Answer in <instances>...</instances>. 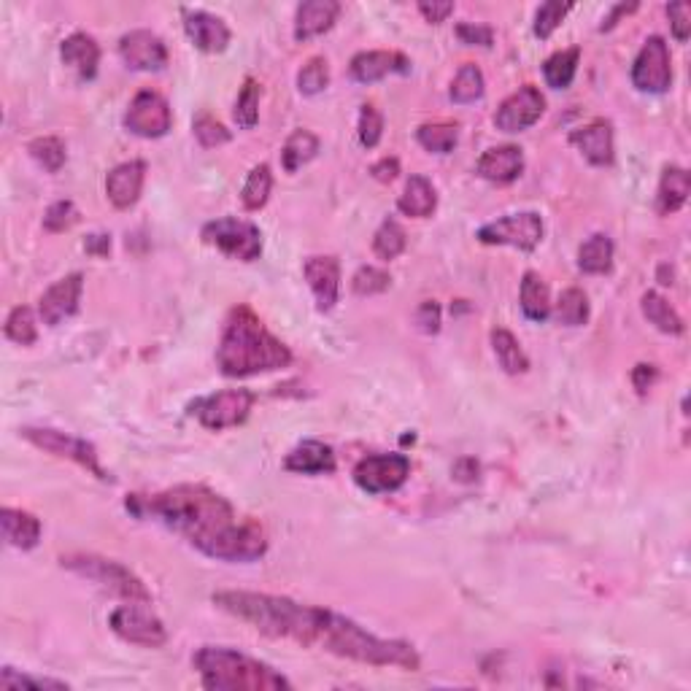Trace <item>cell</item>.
Segmentation results:
<instances>
[{
  "label": "cell",
  "mask_w": 691,
  "mask_h": 691,
  "mask_svg": "<svg viewBox=\"0 0 691 691\" xmlns=\"http://www.w3.org/2000/svg\"><path fill=\"white\" fill-rule=\"evenodd\" d=\"M389 287H392V276H389L384 268H376V265H362V268L354 273V279H351V289H354L359 297L381 295V292H386Z\"/></svg>",
  "instance_id": "cell-45"
},
{
  "label": "cell",
  "mask_w": 691,
  "mask_h": 691,
  "mask_svg": "<svg viewBox=\"0 0 691 691\" xmlns=\"http://www.w3.org/2000/svg\"><path fill=\"white\" fill-rule=\"evenodd\" d=\"M6 338L19 346H33L38 338L36 316H33V308L17 306L6 319Z\"/></svg>",
  "instance_id": "cell-43"
},
{
  "label": "cell",
  "mask_w": 691,
  "mask_h": 691,
  "mask_svg": "<svg viewBox=\"0 0 691 691\" xmlns=\"http://www.w3.org/2000/svg\"><path fill=\"white\" fill-rule=\"evenodd\" d=\"M554 316L559 324L565 327H581L589 322V297L584 289L570 287L559 295L557 306H554Z\"/></svg>",
  "instance_id": "cell-39"
},
{
  "label": "cell",
  "mask_w": 691,
  "mask_h": 691,
  "mask_svg": "<svg viewBox=\"0 0 691 691\" xmlns=\"http://www.w3.org/2000/svg\"><path fill=\"white\" fill-rule=\"evenodd\" d=\"M254 392L249 389H222L208 397H198L189 405V413L198 419L206 430H230L249 419L254 405Z\"/></svg>",
  "instance_id": "cell-8"
},
{
  "label": "cell",
  "mask_w": 691,
  "mask_h": 691,
  "mask_svg": "<svg viewBox=\"0 0 691 691\" xmlns=\"http://www.w3.org/2000/svg\"><path fill=\"white\" fill-rule=\"evenodd\" d=\"M405 246H408V235H405L403 225L397 222L395 216H386L381 227L376 230V235H373V252H376V257H381V260H397L405 252Z\"/></svg>",
  "instance_id": "cell-37"
},
{
  "label": "cell",
  "mask_w": 691,
  "mask_h": 691,
  "mask_svg": "<svg viewBox=\"0 0 691 691\" xmlns=\"http://www.w3.org/2000/svg\"><path fill=\"white\" fill-rule=\"evenodd\" d=\"M0 524H3V538L9 540L14 548L30 551L41 540V521L33 513L19 511V508H3Z\"/></svg>",
  "instance_id": "cell-28"
},
{
  "label": "cell",
  "mask_w": 691,
  "mask_h": 691,
  "mask_svg": "<svg viewBox=\"0 0 691 691\" xmlns=\"http://www.w3.org/2000/svg\"><path fill=\"white\" fill-rule=\"evenodd\" d=\"M419 11H422V17L427 19V22H432V25H440V22H446V19L454 14V3H419Z\"/></svg>",
  "instance_id": "cell-55"
},
{
  "label": "cell",
  "mask_w": 691,
  "mask_h": 691,
  "mask_svg": "<svg viewBox=\"0 0 691 691\" xmlns=\"http://www.w3.org/2000/svg\"><path fill=\"white\" fill-rule=\"evenodd\" d=\"M397 208L403 211L405 216H413V219H427V216L435 214L438 208V192L432 187V181L427 176H411L405 181V189L400 200H397Z\"/></svg>",
  "instance_id": "cell-29"
},
{
  "label": "cell",
  "mask_w": 691,
  "mask_h": 691,
  "mask_svg": "<svg viewBox=\"0 0 691 691\" xmlns=\"http://www.w3.org/2000/svg\"><path fill=\"white\" fill-rule=\"evenodd\" d=\"M543 111H546L543 92L532 84H524L500 103L497 114H494V125L503 133H524L543 117Z\"/></svg>",
  "instance_id": "cell-15"
},
{
  "label": "cell",
  "mask_w": 691,
  "mask_h": 691,
  "mask_svg": "<svg viewBox=\"0 0 691 691\" xmlns=\"http://www.w3.org/2000/svg\"><path fill=\"white\" fill-rule=\"evenodd\" d=\"M3 689H68V683L52 681V678H33V675H19L14 667H3L0 673Z\"/></svg>",
  "instance_id": "cell-50"
},
{
  "label": "cell",
  "mask_w": 691,
  "mask_h": 691,
  "mask_svg": "<svg viewBox=\"0 0 691 691\" xmlns=\"http://www.w3.org/2000/svg\"><path fill=\"white\" fill-rule=\"evenodd\" d=\"M316 154H319V138L311 130H295L281 149V165L287 173H295L314 160Z\"/></svg>",
  "instance_id": "cell-34"
},
{
  "label": "cell",
  "mask_w": 691,
  "mask_h": 691,
  "mask_svg": "<svg viewBox=\"0 0 691 691\" xmlns=\"http://www.w3.org/2000/svg\"><path fill=\"white\" fill-rule=\"evenodd\" d=\"M492 349L494 357H497V362H500V368H503L505 373L519 376V373H527V370H530V357L524 354L521 343L516 341V335L503 330V327L492 330Z\"/></svg>",
  "instance_id": "cell-32"
},
{
  "label": "cell",
  "mask_w": 691,
  "mask_h": 691,
  "mask_svg": "<svg viewBox=\"0 0 691 691\" xmlns=\"http://www.w3.org/2000/svg\"><path fill=\"white\" fill-rule=\"evenodd\" d=\"M578 60H581V49L578 46L551 54L546 63H543V76H546L548 87L567 90L573 84L575 73H578Z\"/></svg>",
  "instance_id": "cell-35"
},
{
  "label": "cell",
  "mask_w": 691,
  "mask_h": 691,
  "mask_svg": "<svg viewBox=\"0 0 691 691\" xmlns=\"http://www.w3.org/2000/svg\"><path fill=\"white\" fill-rule=\"evenodd\" d=\"M454 476H457L459 481H476L478 478L476 459H459L457 465H454Z\"/></svg>",
  "instance_id": "cell-59"
},
{
  "label": "cell",
  "mask_w": 691,
  "mask_h": 691,
  "mask_svg": "<svg viewBox=\"0 0 691 691\" xmlns=\"http://www.w3.org/2000/svg\"><path fill=\"white\" fill-rule=\"evenodd\" d=\"M667 17H670V27H673V36L678 38V41H689V33H691V6L689 3H683V0H678V3H670L667 6Z\"/></svg>",
  "instance_id": "cell-51"
},
{
  "label": "cell",
  "mask_w": 691,
  "mask_h": 691,
  "mask_svg": "<svg viewBox=\"0 0 691 691\" xmlns=\"http://www.w3.org/2000/svg\"><path fill=\"white\" fill-rule=\"evenodd\" d=\"M60 565L81 575V578H87L92 584H98L100 589L117 594L122 600L152 602V594H149L144 581L117 559L98 557V554H68V557H60Z\"/></svg>",
  "instance_id": "cell-6"
},
{
  "label": "cell",
  "mask_w": 691,
  "mask_h": 691,
  "mask_svg": "<svg viewBox=\"0 0 691 691\" xmlns=\"http://www.w3.org/2000/svg\"><path fill=\"white\" fill-rule=\"evenodd\" d=\"M476 238L486 246H513L521 252H532L543 241V219L535 211L508 214L494 219L489 225L478 227Z\"/></svg>",
  "instance_id": "cell-9"
},
{
  "label": "cell",
  "mask_w": 691,
  "mask_h": 691,
  "mask_svg": "<svg viewBox=\"0 0 691 691\" xmlns=\"http://www.w3.org/2000/svg\"><path fill=\"white\" fill-rule=\"evenodd\" d=\"M81 292H84V276L81 273H71L65 279L54 281L38 300V314H41L44 324L57 327L65 319H71L79 311Z\"/></svg>",
  "instance_id": "cell-17"
},
{
  "label": "cell",
  "mask_w": 691,
  "mask_h": 691,
  "mask_svg": "<svg viewBox=\"0 0 691 691\" xmlns=\"http://www.w3.org/2000/svg\"><path fill=\"white\" fill-rule=\"evenodd\" d=\"M632 84L640 92H651V95H662L670 90L673 84V60H670V49L662 36L646 38V44L632 63Z\"/></svg>",
  "instance_id": "cell-12"
},
{
  "label": "cell",
  "mask_w": 691,
  "mask_h": 691,
  "mask_svg": "<svg viewBox=\"0 0 691 691\" xmlns=\"http://www.w3.org/2000/svg\"><path fill=\"white\" fill-rule=\"evenodd\" d=\"M570 3H559V0H548V3H543L538 9V14H535V36L538 38H551L554 36V30H557L559 25H562V19L570 14Z\"/></svg>",
  "instance_id": "cell-46"
},
{
  "label": "cell",
  "mask_w": 691,
  "mask_h": 691,
  "mask_svg": "<svg viewBox=\"0 0 691 691\" xmlns=\"http://www.w3.org/2000/svg\"><path fill=\"white\" fill-rule=\"evenodd\" d=\"M22 438L30 440L36 449L49 451V454H54V457L79 462L81 467H87L92 476L100 478V481H111V476H108L106 470H103V465H100L95 446L87 443L84 438H73V435H68V432L49 430V427H25V430H22Z\"/></svg>",
  "instance_id": "cell-10"
},
{
  "label": "cell",
  "mask_w": 691,
  "mask_h": 691,
  "mask_svg": "<svg viewBox=\"0 0 691 691\" xmlns=\"http://www.w3.org/2000/svg\"><path fill=\"white\" fill-rule=\"evenodd\" d=\"M108 627L114 629L122 640L133 643V646L160 648L168 640L165 624L154 613L135 605V602L119 605L117 611L108 616Z\"/></svg>",
  "instance_id": "cell-13"
},
{
  "label": "cell",
  "mask_w": 691,
  "mask_h": 691,
  "mask_svg": "<svg viewBox=\"0 0 691 691\" xmlns=\"http://www.w3.org/2000/svg\"><path fill=\"white\" fill-rule=\"evenodd\" d=\"M289 473H303V476H330L335 473V451L322 440H303L300 446L289 451L284 459Z\"/></svg>",
  "instance_id": "cell-24"
},
{
  "label": "cell",
  "mask_w": 691,
  "mask_h": 691,
  "mask_svg": "<svg viewBox=\"0 0 691 691\" xmlns=\"http://www.w3.org/2000/svg\"><path fill=\"white\" fill-rule=\"evenodd\" d=\"M411 476V459L405 454H370L354 467V484L368 494L397 492Z\"/></svg>",
  "instance_id": "cell-11"
},
{
  "label": "cell",
  "mask_w": 691,
  "mask_h": 691,
  "mask_svg": "<svg viewBox=\"0 0 691 691\" xmlns=\"http://www.w3.org/2000/svg\"><path fill=\"white\" fill-rule=\"evenodd\" d=\"M84 249L90 254H95V257H108V252H111V235H90V238L84 241Z\"/></svg>",
  "instance_id": "cell-58"
},
{
  "label": "cell",
  "mask_w": 691,
  "mask_h": 691,
  "mask_svg": "<svg viewBox=\"0 0 691 691\" xmlns=\"http://www.w3.org/2000/svg\"><path fill=\"white\" fill-rule=\"evenodd\" d=\"M640 308H643V316H646L648 322L654 324L659 333L681 335L683 330H686L681 314H678V311L667 303L665 297L659 295V292H646L643 300H640Z\"/></svg>",
  "instance_id": "cell-31"
},
{
  "label": "cell",
  "mask_w": 691,
  "mask_h": 691,
  "mask_svg": "<svg viewBox=\"0 0 691 691\" xmlns=\"http://www.w3.org/2000/svg\"><path fill=\"white\" fill-rule=\"evenodd\" d=\"M689 192V171L681 168V165H667L662 171V179H659V189H656V211L662 216L681 211L686 206V200H689Z\"/></svg>",
  "instance_id": "cell-27"
},
{
  "label": "cell",
  "mask_w": 691,
  "mask_h": 691,
  "mask_svg": "<svg viewBox=\"0 0 691 691\" xmlns=\"http://www.w3.org/2000/svg\"><path fill=\"white\" fill-rule=\"evenodd\" d=\"M125 508L138 519H154L219 562H257L268 551V535L238 513L222 494L203 484H181L157 494H130Z\"/></svg>",
  "instance_id": "cell-1"
},
{
  "label": "cell",
  "mask_w": 691,
  "mask_h": 691,
  "mask_svg": "<svg viewBox=\"0 0 691 691\" xmlns=\"http://www.w3.org/2000/svg\"><path fill=\"white\" fill-rule=\"evenodd\" d=\"M351 79L359 84H376V81L386 79L389 73H408L411 71V60L400 52H359L351 57Z\"/></svg>",
  "instance_id": "cell-20"
},
{
  "label": "cell",
  "mask_w": 691,
  "mask_h": 691,
  "mask_svg": "<svg viewBox=\"0 0 691 691\" xmlns=\"http://www.w3.org/2000/svg\"><path fill=\"white\" fill-rule=\"evenodd\" d=\"M119 54L133 71H162L168 65V46L152 30H130L119 38Z\"/></svg>",
  "instance_id": "cell-16"
},
{
  "label": "cell",
  "mask_w": 691,
  "mask_h": 691,
  "mask_svg": "<svg viewBox=\"0 0 691 691\" xmlns=\"http://www.w3.org/2000/svg\"><path fill=\"white\" fill-rule=\"evenodd\" d=\"M338 14H341L338 0H306V3H300L295 14V38L297 41H311V38L322 36L335 25Z\"/></svg>",
  "instance_id": "cell-25"
},
{
  "label": "cell",
  "mask_w": 691,
  "mask_h": 691,
  "mask_svg": "<svg viewBox=\"0 0 691 691\" xmlns=\"http://www.w3.org/2000/svg\"><path fill=\"white\" fill-rule=\"evenodd\" d=\"M656 378H659V370H656L654 365L640 362V365L632 368V386L638 389V395H648V392H651V386L656 384Z\"/></svg>",
  "instance_id": "cell-54"
},
{
  "label": "cell",
  "mask_w": 691,
  "mask_h": 691,
  "mask_svg": "<svg viewBox=\"0 0 691 691\" xmlns=\"http://www.w3.org/2000/svg\"><path fill=\"white\" fill-rule=\"evenodd\" d=\"M216 365L230 378L257 376L292 365V351L281 343L249 306L230 311L222 341L216 346Z\"/></svg>",
  "instance_id": "cell-3"
},
{
  "label": "cell",
  "mask_w": 691,
  "mask_h": 691,
  "mask_svg": "<svg viewBox=\"0 0 691 691\" xmlns=\"http://www.w3.org/2000/svg\"><path fill=\"white\" fill-rule=\"evenodd\" d=\"M578 268L584 273H608L613 268V241L605 233H594L578 249Z\"/></svg>",
  "instance_id": "cell-33"
},
{
  "label": "cell",
  "mask_w": 691,
  "mask_h": 691,
  "mask_svg": "<svg viewBox=\"0 0 691 691\" xmlns=\"http://www.w3.org/2000/svg\"><path fill=\"white\" fill-rule=\"evenodd\" d=\"M270 189H273V173H270L268 162H260L254 165L249 176H246V184L241 189V200L246 211H260L270 198Z\"/></svg>",
  "instance_id": "cell-36"
},
{
  "label": "cell",
  "mask_w": 691,
  "mask_h": 691,
  "mask_svg": "<svg viewBox=\"0 0 691 691\" xmlns=\"http://www.w3.org/2000/svg\"><path fill=\"white\" fill-rule=\"evenodd\" d=\"M79 222V208L73 206L71 200H57L46 208L44 214V230L49 233H65Z\"/></svg>",
  "instance_id": "cell-49"
},
{
  "label": "cell",
  "mask_w": 691,
  "mask_h": 691,
  "mask_svg": "<svg viewBox=\"0 0 691 691\" xmlns=\"http://www.w3.org/2000/svg\"><path fill=\"white\" fill-rule=\"evenodd\" d=\"M330 84V65L324 57H311L297 73V90L303 95H319Z\"/></svg>",
  "instance_id": "cell-44"
},
{
  "label": "cell",
  "mask_w": 691,
  "mask_h": 691,
  "mask_svg": "<svg viewBox=\"0 0 691 691\" xmlns=\"http://www.w3.org/2000/svg\"><path fill=\"white\" fill-rule=\"evenodd\" d=\"M570 144L584 154L592 165H611L613 162V125L608 119H594L589 125L570 133Z\"/></svg>",
  "instance_id": "cell-22"
},
{
  "label": "cell",
  "mask_w": 691,
  "mask_h": 691,
  "mask_svg": "<svg viewBox=\"0 0 691 691\" xmlns=\"http://www.w3.org/2000/svg\"><path fill=\"white\" fill-rule=\"evenodd\" d=\"M419 144L432 154H449L459 141L457 122H427L416 130Z\"/></svg>",
  "instance_id": "cell-38"
},
{
  "label": "cell",
  "mask_w": 691,
  "mask_h": 691,
  "mask_svg": "<svg viewBox=\"0 0 691 691\" xmlns=\"http://www.w3.org/2000/svg\"><path fill=\"white\" fill-rule=\"evenodd\" d=\"M303 276H306L308 287L316 297V308L327 314L333 311L341 295V262L333 254L324 257H308L303 262Z\"/></svg>",
  "instance_id": "cell-18"
},
{
  "label": "cell",
  "mask_w": 691,
  "mask_h": 691,
  "mask_svg": "<svg viewBox=\"0 0 691 691\" xmlns=\"http://www.w3.org/2000/svg\"><path fill=\"white\" fill-rule=\"evenodd\" d=\"M27 152H30V157L49 173L60 171L65 165V160H68L65 144L60 138H54V135H44V138L30 141V144H27Z\"/></svg>",
  "instance_id": "cell-41"
},
{
  "label": "cell",
  "mask_w": 691,
  "mask_h": 691,
  "mask_svg": "<svg viewBox=\"0 0 691 691\" xmlns=\"http://www.w3.org/2000/svg\"><path fill=\"white\" fill-rule=\"evenodd\" d=\"M484 73H481V68L473 63H465L462 68L457 71V76H454V81H451V100L454 103H476L481 95H484Z\"/></svg>",
  "instance_id": "cell-40"
},
{
  "label": "cell",
  "mask_w": 691,
  "mask_h": 691,
  "mask_svg": "<svg viewBox=\"0 0 691 691\" xmlns=\"http://www.w3.org/2000/svg\"><path fill=\"white\" fill-rule=\"evenodd\" d=\"M370 173H373V179L376 181L389 184V181H395L397 173H400V160H397V157H384V160H378L376 165L370 168Z\"/></svg>",
  "instance_id": "cell-56"
},
{
  "label": "cell",
  "mask_w": 691,
  "mask_h": 691,
  "mask_svg": "<svg viewBox=\"0 0 691 691\" xmlns=\"http://www.w3.org/2000/svg\"><path fill=\"white\" fill-rule=\"evenodd\" d=\"M60 57L65 65H71L79 73L81 81H92L98 76L100 65V46L98 41L87 33H71L60 44Z\"/></svg>",
  "instance_id": "cell-26"
},
{
  "label": "cell",
  "mask_w": 691,
  "mask_h": 691,
  "mask_svg": "<svg viewBox=\"0 0 691 691\" xmlns=\"http://www.w3.org/2000/svg\"><path fill=\"white\" fill-rule=\"evenodd\" d=\"M357 135L359 144L365 146V149H376L378 141H381V135H384V117H381V111L373 103H365L362 111H359Z\"/></svg>",
  "instance_id": "cell-47"
},
{
  "label": "cell",
  "mask_w": 691,
  "mask_h": 691,
  "mask_svg": "<svg viewBox=\"0 0 691 691\" xmlns=\"http://www.w3.org/2000/svg\"><path fill=\"white\" fill-rule=\"evenodd\" d=\"M192 130H195V138L200 141V146H206V149L227 144L233 138V133L219 119L211 117V114H198L195 122H192Z\"/></svg>",
  "instance_id": "cell-48"
},
{
  "label": "cell",
  "mask_w": 691,
  "mask_h": 691,
  "mask_svg": "<svg viewBox=\"0 0 691 691\" xmlns=\"http://www.w3.org/2000/svg\"><path fill=\"white\" fill-rule=\"evenodd\" d=\"M184 30L200 52L219 54L225 52L227 44H230V27H227L225 19L203 9L184 11Z\"/></svg>",
  "instance_id": "cell-19"
},
{
  "label": "cell",
  "mask_w": 691,
  "mask_h": 691,
  "mask_svg": "<svg viewBox=\"0 0 691 691\" xmlns=\"http://www.w3.org/2000/svg\"><path fill=\"white\" fill-rule=\"evenodd\" d=\"M457 38L467 46H492L494 44V30L489 25L462 22V25H457Z\"/></svg>",
  "instance_id": "cell-52"
},
{
  "label": "cell",
  "mask_w": 691,
  "mask_h": 691,
  "mask_svg": "<svg viewBox=\"0 0 691 691\" xmlns=\"http://www.w3.org/2000/svg\"><path fill=\"white\" fill-rule=\"evenodd\" d=\"M146 181V162L130 160L117 165L114 171L106 176V195L117 208H130L138 203L141 192H144Z\"/></svg>",
  "instance_id": "cell-21"
},
{
  "label": "cell",
  "mask_w": 691,
  "mask_h": 691,
  "mask_svg": "<svg viewBox=\"0 0 691 691\" xmlns=\"http://www.w3.org/2000/svg\"><path fill=\"white\" fill-rule=\"evenodd\" d=\"M195 670H198L203 686L211 691H281L292 689V683L273 670L270 665L252 659V656L233 651L225 646H203L195 654Z\"/></svg>",
  "instance_id": "cell-5"
},
{
  "label": "cell",
  "mask_w": 691,
  "mask_h": 691,
  "mask_svg": "<svg viewBox=\"0 0 691 691\" xmlns=\"http://www.w3.org/2000/svg\"><path fill=\"white\" fill-rule=\"evenodd\" d=\"M521 311L532 322H546L551 316V292H548V284L543 281L540 273L535 270H527L524 279H521V292H519Z\"/></svg>",
  "instance_id": "cell-30"
},
{
  "label": "cell",
  "mask_w": 691,
  "mask_h": 691,
  "mask_svg": "<svg viewBox=\"0 0 691 691\" xmlns=\"http://www.w3.org/2000/svg\"><path fill=\"white\" fill-rule=\"evenodd\" d=\"M127 133L138 138H162L173 127V111L160 92L141 90L125 111Z\"/></svg>",
  "instance_id": "cell-14"
},
{
  "label": "cell",
  "mask_w": 691,
  "mask_h": 691,
  "mask_svg": "<svg viewBox=\"0 0 691 691\" xmlns=\"http://www.w3.org/2000/svg\"><path fill=\"white\" fill-rule=\"evenodd\" d=\"M260 84L254 79L243 81L241 92H238V100H235V111L233 117L235 122L243 127V130H252L260 119Z\"/></svg>",
  "instance_id": "cell-42"
},
{
  "label": "cell",
  "mask_w": 691,
  "mask_h": 691,
  "mask_svg": "<svg viewBox=\"0 0 691 691\" xmlns=\"http://www.w3.org/2000/svg\"><path fill=\"white\" fill-rule=\"evenodd\" d=\"M632 11H638V3H619V6H613L611 14L602 19L600 30L602 33H605V30H613V27L619 25V19L627 17V14H632Z\"/></svg>",
  "instance_id": "cell-57"
},
{
  "label": "cell",
  "mask_w": 691,
  "mask_h": 691,
  "mask_svg": "<svg viewBox=\"0 0 691 691\" xmlns=\"http://www.w3.org/2000/svg\"><path fill=\"white\" fill-rule=\"evenodd\" d=\"M416 324L419 330L427 335H435L440 330V306L435 300H424L419 311H416Z\"/></svg>",
  "instance_id": "cell-53"
},
{
  "label": "cell",
  "mask_w": 691,
  "mask_h": 691,
  "mask_svg": "<svg viewBox=\"0 0 691 691\" xmlns=\"http://www.w3.org/2000/svg\"><path fill=\"white\" fill-rule=\"evenodd\" d=\"M214 605L235 619L252 624L257 632L276 640H295L300 646L319 643L327 608H314L303 602L257 592H216Z\"/></svg>",
  "instance_id": "cell-2"
},
{
  "label": "cell",
  "mask_w": 691,
  "mask_h": 691,
  "mask_svg": "<svg viewBox=\"0 0 691 691\" xmlns=\"http://www.w3.org/2000/svg\"><path fill=\"white\" fill-rule=\"evenodd\" d=\"M203 241L214 246L227 257L241 262L260 260L262 254V233L260 227L238 216H222L203 227Z\"/></svg>",
  "instance_id": "cell-7"
},
{
  "label": "cell",
  "mask_w": 691,
  "mask_h": 691,
  "mask_svg": "<svg viewBox=\"0 0 691 691\" xmlns=\"http://www.w3.org/2000/svg\"><path fill=\"white\" fill-rule=\"evenodd\" d=\"M319 646H324L330 654L354 659L362 665L373 667H403V670H419L422 659L416 648L405 640H384L370 635L357 621L346 619L341 613L327 611L319 632Z\"/></svg>",
  "instance_id": "cell-4"
},
{
  "label": "cell",
  "mask_w": 691,
  "mask_h": 691,
  "mask_svg": "<svg viewBox=\"0 0 691 691\" xmlns=\"http://www.w3.org/2000/svg\"><path fill=\"white\" fill-rule=\"evenodd\" d=\"M521 171H524V154H521L519 146L513 144L486 149L476 165L478 176L494 181V184H511V181L519 179Z\"/></svg>",
  "instance_id": "cell-23"
},
{
  "label": "cell",
  "mask_w": 691,
  "mask_h": 691,
  "mask_svg": "<svg viewBox=\"0 0 691 691\" xmlns=\"http://www.w3.org/2000/svg\"><path fill=\"white\" fill-rule=\"evenodd\" d=\"M656 279H659L662 287H673V270H670V265H659V270H656Z\"/></svg>",
  "instance_id": "cell-60"
}]
</instances>
